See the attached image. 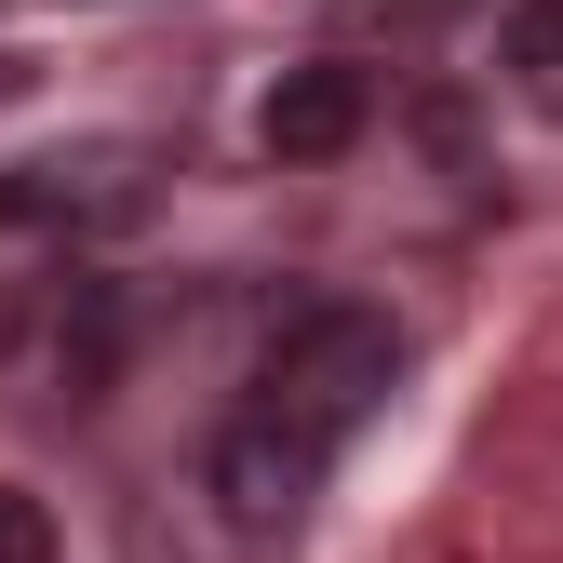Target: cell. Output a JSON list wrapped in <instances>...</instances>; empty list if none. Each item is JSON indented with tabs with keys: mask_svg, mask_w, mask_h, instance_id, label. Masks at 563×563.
Instances as JSON below:
<instances>
[{
	"mask_svg": "<svg viewBox=\"0 0 563 563\" xmlns=\"http://www.w3.org/2000/svg\"><path fill=\"white\" fill-rule=\"evenodd\" d=\"M389 376H402V322H389V309H349V296L296 309V322L268 335L255 389L229 402L216 456H201L216 510H229L242 537H296L309 497H322V470L349 456V430L389 402Z\"/></svg>",
	"mask_w": 563,
	"mask_h": 563,
	"instance_id": "obj_1",
	"label": "cell"
},
{
	"mask_svg": "<svg viewBox=\"0 0 563 563\" xmlns=\"http://www.w3.org/2000/svg\"><path fill=\"white\" fill-rule=\"evenodd\" d=\"M363 121H376V67L309 54V67H282V81H268L255 148H268V162H335V148H363Z\"/></svg>",
	"mask_w": 563,
	"mask_h": 563,
	"instance_id": "obj_2",
	"label": "cell"
},
{
	"mask_svg": "<svg viewBox=\"0 0 563 563\" xmlns=\"http://www.w3.org/2000/svg\"><path fill=\"white\" fill-rule=\"evenodd\" d=\"M497 67H523V81H563V0H510V14H497Z\"/></svg>",
	"mask_w": 563,
	"mask_h": 563,
	"instance_id": "obj_3",
	"label": "cell"
},
{
	"mask_svg": "<svg viewBox=\"0 0 563 563\" xmlns=\"http://www.w3.org/2000/svg\"><path fill=\"white\" fill-rule=\"evenodd\" d=\"M0 563H54V510L27 483H0Z\"/></svg>",
	"mask_w": 563,
	"mask_h": 563,
	"instance_id": "obj_4",
	"label": "cell"
}]
</instances>
